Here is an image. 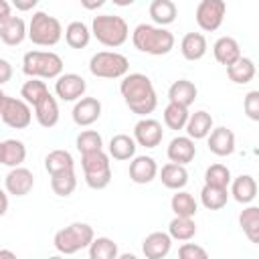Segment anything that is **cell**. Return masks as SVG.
I'll return each mask as SVG.
<instances>
[{
	"mask_svg": "<svg viewBox=\"0 0 259 259\" xmlns=\"http://www.w3.org/2000/svg\"><path fill=\"white\" fill-rule=\"evenodd\" d=\"M121 95L127 103V107L138 113V115H146V113H152L156 103H158V97H156V91H154V85L152 81L142 75V73H130L123 81H121Z\"/></svg>",
	"mask_w": 259,
	"mask_h": 259,
	"instance_id": "cell-1",
	"label": "cell"
},
{
	"mask_svg": "<svg viewBox=\"0 0 259 259\" xmlns=\"http://www.w3.org/2000/svg\"><path fill=\"white\" fill-rule=\"evenodd\" d=\"M134 45L142 53L166 55L174 47V36L166 28H158L152 24H138L134 30Z\"/></svg>",
	"mask_w": 259,
	"mask_h": 259,
	"instance_id": "cell-2",
	"label": "cell"
},
{
	"mask_svg": "<svg viewBox=\"0 0 259 259\" xmlns=\"http://www.w3.org/2000/svg\"><path fill=\"white\" fill-rule=\"evenodd\" d=\"M81 166L85 170V182L89 188L99 190L111 182L109 158L103 150H93V152L81 154Z\"/></svg>",
	"mask_w": 259,
	"mask_h": 259,
	"instance_id": "cell-3",
	"label": "cell"
},
{
	"mask_svg": "<svg viewBox=\"0 0 259 259\" xmlns=\"http://www.w3.org/2000/svg\"><path fill=\"white\" fill-rule=\"evenodd\" d=\"M93 34L105 47H119L127 38V22L115 14H101L93 18Z\"/></svg>",
	"mask_w": 259,
	"mask_h": 259,
	"instance_id": "cell-4",
	"label": "cell"
},
{
	"mask_svg": "<svg viewBox=\"0 0 259 259\" xmlns=\"http://www.w3.org/2000/svg\"><path fill=\"white\" fill-rule=\"evenodd\" d=\"M91 241H93V229L87 223H73V225L57 231L53 243H55V249L59 253L71 255V253L85 249Z\"/></svg>",
	"mask_w": 259,
	"mask_h": 259,
	"instance_id": "cell-5",
	"label": "cell"
},
{
	"mask_svg": "<svg viewBox=\"0 0 259 259\" xmlns=\"http://www.w3.org/2000/svg\"><path fill=\"white\" fill-rule=\"evenodd\" d=\"M22 71L30 77H57L63 71V61L55 53L45 51H30L24 55Z\"/></svg>",
	"mask_w": 259,
	"mask_h": 259,
	"instance_id": "cell-6",
	"label": "cell"
},
{
	"mask_svg": "<svg viewBox=\"0 0 259 259\" xmlns=\"http://www.w3.org/2000/svg\"><path fill=\"white\" fill-rule=\"evenodd\" d=\"M61 22L55 18V16H49L47 12H36L30 20V26H28V36L34 45H40V47H51V45H57L59 38H61Z\"/></svg>",
	"mask_w": 259,
	"mask_h": 259,
	"instance_id": "cell-7",
	"label": "cell"
},
{
	"mask_svg": "<svg viewBox=\"0 0 259 259\" xmlns=\"http://www.w3.org/2000/svg\"><path fill=\"white\" fill-rule=\"evenodd\" d=\"M130 69V61L127 57L119 55V53H109V51H101L95 53L89 61V71L95 77H105V79H115L125 75Z\"/></svg>",
	"mask_w": 259,
	"mask_h": 259,
	"instance_id": "cell-8",
	"label": "cell"
},
{
	"mask_svg": "<svg viewBox=\"0 0 259 259\" xmlns=\"http://www.w3.org/2000/svg\"><path fill=\"white\" fill-rule=\"evenodd\" d=\"M0 117L6 125H10L14 130H24L30 123V107L26 101L6 95L4 105L0 109Z\"/></svg>",
	"mask_w": 259,
	"mask_h": 259,
	"instance_id": "cell-9",
	"label": "cell"
},
{
	"mask_svg": "<svg viewBox=\"0 0 259 259\" xmlns=\"http://www.w3.org/2000/svg\"><path fill=\"white\" fill-rule=\"evenodd\" d=\"M225 0H200L196 6V22L202 30H217L225 18Z\"/></svg>",
	"mask_w": 259,
	"mask_h": 259,
	"instance_id": "cell-10",
	"label": "cell"
},
{
	"mask_svg": "<svg viewBox=\"0 0 259 259\" xmlns=\"http://www.w3.org/2000/svg\"><path fill=\"white\" fill-rule=\"evenodd\" d=\"M87 83L81 75L77 73H65L57 79V85H55V91L57 95L63 99V101H73V99H79L85 91Z\"/></svg>",
	"mask_w": 259,
	"mask_h": 259,
	"instance_id": "cell-11",
	"label": "cell"
},
{
	"mask_svg": "<svg viewBox=\"0 0 259 259\" xmlns=\"http://www.w3.org/2000/svg\"><path fill=\"white\" fill-rule=\"evenodd\" d=\"M32 186H34V176H32V172H30L28 168H18V166H14V168L8 172V176H6V190H8L10 194H14V196H24V194H28V192L32 190Z\"/></svg>",
	"mask_w": 259,
	"mask_h": 259,
	"instance_id": "cell-12",
	"label": "cell"
},
{
	"mask_svg": "<svg viewBox=\"0 0 259 259\" xmlns=\"http://www.w3.org/2000/svg\"><path fill=\"white\" fill-rule=\"evenodd\" d=\"M136 132V140L140 146L144 148H156L162 142V125L156 119H140L134 127Z\"/></svg>",
	"mask_w": 259,
	"mask_h": 259,
	"instance_id": "cell-13",
	"label": "cell"
},
{
	"mask_svg": "<svg viewBox=\"0 0 259 259\" xmlns=\"http://www.w3.org/2000/svg\"><path fill=\"white\" fill-rule=\"evenodd\" d=\"M101 115V103L95 97H83L73 107V121L77 125H91Z\"/></svg>",
	"mask_w": 259,
	"mask_h": 259,
	"instance_id": "cell-14",
	"label": "cell"
},
{
	"mask_svg": "<svg viewBox=\"0 0 259 259\" xmlns=\"http://www.w3.org/2000/svg\"><path fill=\"white\" fill-rule=\"evenodd\" d=\"M170 243H172V237L168 233H162V231H156V233H150L146 239H144V255L148 259H162L168 255L170 251Z\"/></svg>",
	"mask_w": 259,
	"mask_h": 259,
	"instance_id": "cell-15",
	"label": "cell"
},
{
	"mask_svg": "<svg viewBox=\"0 0 259 259\" xmlns=\"http://www.w3.org/2000/svg\"><path fill=\"white\" fill-rule=\"evenodd\" d=\"M158 172V166L154 162V158L150 156H138L134 158V162L130 164V178L138 184H148L154 180Z\"/></svg>",
	"mask_w": 259,
	"mask_h": 259,
	"instance_id": "cell-16",
	"label": "cell"
},
{
	"mask_svg": "<svg viewBox=\"0 0 259 259\" xmlns=\"http://www.w3.org/2000/svg\"><path fill=\"white\" fill-rule=\"evenodd\" d=\"M208 150L217 156H229L235 150V134L229 127H217L210 132Z\"/></svg>",
	"mask_w": 259,
	"mask_h": 259,
	"instance_id": "cell-17",
	"label": "cell"
},
{
	"mask_svg": "<svg viewBox=\"0 0 259 259\" xmlns=\"http://www.w3.org/2000/svg\"><path fill=\"white\" fill-rule=\"evenodd\" d=\"M196 154V146L190 138L186 136H178L170 142L168 146V158L176 164H188Z\"/></svg>",
	"mask_w": 259,
	"mask_h": 259,
	"instance_id": "cell-18",
	"label": "cell"
},
{
	"mask_svg": "<svg viewBox=\"0 0 259 259\" xmlns=\"http://www.w3.org/2000/svg\"><path fill=\"white\" fill-rule=\"evenodd\" d=\"M24 34H26V26H24V20L18 16H8L0 24V38H2V42L10 45V47L22 42Z\"/></svg>",
	"mask_w": 259,
	"mask_h": 259,
	"instance_id": "cell-19",
	"label": "cell"
},
{
	"mask_svg": "<svg viewBox=\"0 0 259 259\" xmlns=\"http://www.w3.org/2000/svg\"><path fill=\"white\" fill-rule=\"evenodd\" d=\"M34 111H36V119L42 127H53L57 121H59V105L55 101V97L51 93H47L36 105H34Z\"/></svg>",
	"mask_w": 259,
	"mask_h": 259,
	"instance_id": "cell-20",
	"label": "cell"
},
{
	"mask_svg": "<svg viewBox=\"0 0 259 259\" xmlns=\"http://www.w3.org/2000/svg\"><path fill=\"white\" fill-rule=\"evenodd\" d=\"M214 59L221 63V65H231L235 59L241 57V49H239V42L233 38V36H221L214 47Z\"/></svg>",
	"mask_w": 259,
	"mask_h": 259,
	"instance_id": "cell-21",
	"label": "cell"
},
{
	"mask_svg": "<svg viewBox=\"0 0 259 259\" xmlns=\"http://www.w3.org/2000/svg\"><path fill=\"white\" fill-rule=\"evenodd\" d=\"M168 97H170V101L188 107V105L196 99V87H194V83L188 81V79H178V81H174V83L170 85Z\"/></svg>",
	"mask_w": 259,
	"mask_h": 259,
	"instance_id": "cell-22",
	"label": "cell"
},
{
	"mask_svg": "<svg viewBox=\"0 0 259 259\" xmlns=\"http://www.w3.org/2000/svg\"><path fill=\"white\" fill-rule=\"evenodd\" d=\"M227 75L235 83H249L255 77V65H253L251 59L239 57L231 65H227Z\"/></svg>",
	"mask_w": 259,
	"mask_h": 259,
	"instance_id": "cell-23",
	"label": "cell"
},
{
	"mask_svg": "<svg viewBox=\"0 0 259 259\" xmlns=\"http://www.w3.org/2000/svg\"><path fill=\"white\" fill-rule=\"evenodd\" d=\"M160 180H162V184L166 188H182L188 182V172H186V168L182 164L170 162V164L162 166Z\"/></svg>",
	"mask_w": 259,
	"mask_h": 259,
	"instance_id": "cell-24",
	"label": "cell"
},
{
	"mask_svg": "<svg viewBox=\"0 0 259 259\" xmlns=\"http://www.w3.org/2000/svg\"><path fill=\"white\" fill-rule=\"evenodd\" d=\"M77 186V178H75V170L67 168V170H59L55 174H51V188L55 194L59 196H69Z\"/></svg>",
	"mask_w": 259,
	"mask_h": 259,
	"instance_id": "cell-25",
	"label": "cell"
},
{
	"mask_svg": "<svg viewBox=\"0 0 259 259\" xmlns=\"http://www.w3.org/2000/svg\"><path fill=\"white\" fill-rule=\"evenodd\" d=\"M212 127V117L210 113L206 111H196L192 115H188V121H186V132H188V138H194V140H200L204 138Z\"/></svg>",
	"mask_w": 259,
	"mask_h": 259,
	"instance_id": "cell-26",
	"label": "cell"
},
{
	"mask_svg": "<svg viewBox=\"0 0 259 259\" xmlns=\"http://www.w3.org/2000/svg\"><path fill=\"white\" fill-rule=\"evenodd\" d=\"M257 194V182L253 176L249 174H241L239 178H235L233 182V196L237 202H251Z\"/></svg>",
	"mask_w": 259,
	"mask_h": 259,
	"instance_id": "cell-27",
	"label": "cell"
},
{
	"mask_svg": "<svg viewBox=\"0 0 259 259\" xmlns=\"http://www.w3.org/2000/svg\"><path fill=\"white\" fill-rule=\"evenodd\" d=\"M206 53V38L200 32H188L182 38V55L188 61H196Z\"/></svg>",
	"mask_w": 259,
	"mask_h": 259,
	"instance_id": "cell-28",
	"label": "cell"
},
{
	"mask_svg": "<svg viewBox=\"0 0 259 259\" xmlns=\"http://www.w3.org/2000/svg\"><path fill=\"white\" fill-rule=\"evenodd\" d=\"M26 158V148L20 140H6L2 142V164L6 166H20Z\"/></svg>",
	"mask_w": 259,
	"mask_h": 259,
	"instance_id": "cell-29",
	"label": "cell"
},
{
	"mask_svg": "<svg viewBox=\"0 0 259 259\" xmlns=\"http://www.w3.org/2000/svg\"><path fill=\"white\" fill-rule=\"evenodd\" d=\"M136 152V142L127 134H117L109 142V154L115 160H130Z\"/></svg>",
	"mask_w": 259,
	"mask_h": 259,
	"instance_id": "cell-30",
	"label": "cell"
},
{
	"mask_svg": "<svg viewBox=\"0 0 259 259\" xmlns=\"http://www.w3.org/2000/svg\"><path fill=\"white\" fill-rule=\"evenodd\" d=\"M176 4L172 0H152L150 4V16L158 24H170L176 18Z\"/></svg>",
	"mask_w": 259,
	"mask_h": 259,
	"instance_id": "cell-31",
	"label": "cell"
},
{
	"mask_svg": "<svg viewBox=\"0 0 259 259\" xmlns=\"http://www.w3.org/2000/svg\"><path fill=\"white\" fill-rule=\"evenodd\" d=\"M227 188L223 186H212V184H204L202 192H200V198H202V204L208 208V210H219L227 204Z\"/></svg>",
	"mask_w": 259,
	"mask_h": 259,
	"instance_id": "cell-32",
	"label": "cell"
},
{
	"mask_svg": "<svg viewBox=\"0 0 259 259\" xmlns=\"http://www.w3.org/2000/svg\"><path fill=\"white\" fill-rule=\"evenodd\" d=\"M239 223L243 227V233L249 237L251 243H259V208L257 206H249L241 212Z\"/></svg>",
	"mask_w": 259,
	"mask_h": 259,
	"instance_id": "cell-33",
	"label": "cell"
},
{
	"mask_svg": "<svg viewBox=\"0 0 259 259\" xmlns=\"http://www.w3.org/2000/svg\"><path fill=\"white\" fill-rule=\"evenodd\" d=\"M168 231H170L168 233L170 237H174L178 241H188L196 235V225H194L192 217H178L176 214V219H172Z\"/></svg>",
	"mask_w": 259,
	"mask_h": 259,
	"instance_id": "cell-34",
	"label": "cell"
},
{
	"mask_svg": "<svg viewBox=\"0 0 259 259\" xmlns=\"http://www.w3.org/2000/svg\"><path fill=\"white\" fill-rule=\"evenodd\" d=\"M89 257L91 259H115L117 245L107 237H97L89 243Z\"/></svg>",
	"mask_w": 259,
	"mask_h": 259,
	"instance_id": "cell-35",
	"label": "cell"
},
{
	"mask_svg": "<svg viewBox=\"0 0 259 259\" xmlns=\"http://www.w3.org/2000/svg\"><path fill=\"white\" fill-rule=\"evenodd\" d=\"M164 121L170 130H182L188 121V107L170 101L168 107L164 109Z\"/></svg>",
	"mask_w": 259,
	"mask_h": 259,
	"instance_id": "cell-36",
	"label": "cell"
},
{
	"mask_svg": "<svg viewBox=\"0 0 259 259\" xmlns=\"http://www.w3.org/2000/svg\"><path fill=\"white\" fill-rule=\"evenodd\" d=\"M65 38H67V45H69V47H73V49H83V47H87V42H89V28H87L83 22L75 20V22H71V24L67 26Z\"/></svg>",
	"mask_w": 259,
	"mask_h": 259,
	"instance_id": "cell-37",
	"label": "cell"
},
{
	"mask_svg": "<svg viewBox=\"0 0 259 259\" xmlns=\"http://www.w3.org/2000/svg\"><path fill=\"white\" fill-rule=\"evenodd\" d=\"M45 166H47V172H49V174H55V172H59V170L73 168V156H71L67 150H53V152L47 154Z\"/></svg>",
	"mask_w": 259,
	"mask_h": 259,
	"instance_id": "cell-38",
	"label": "cell"
},
{
	"mask_svg": "<svg viewBox=\"0 0 259 259\" xmlns=\"http://www.w3.org/2000/svg\"><path fill=\"white\" fill-rule=\"evenodd\" d=\"M49 93V89H47V85L42 83V81H38V79H30V81H26L24 85H22V89H20V95L24 97V101L26 103H30V105H36L45 95Z\"/></svg>",
	"mask_w": 259,
	"mask_h": 259,
	"instance_id": "cell-39",
	"label": "cell"
},
{
	"mask_svg": "<svg viewBox=\"0 0 259 259\" xmlns=\"http://www.w3.org/2000/svg\"><path fill=\"white\" fill-rule=\"evenodd\" d=\"M170 204L178 217H194L196 214V202H194L192 194H188V192H176L172 196Z\"/></svg>",
	"mask_w": 259,
	"mask_h": 259,
	"instance_id": "cell-40",
	"label": "cell"
},
{
	"mask_svg": "<svg viewBox=\"0 0 259 259\" xmlns=\"http://www.w3.org/2000/svg\"><path fill=\"white\" fill-rule=\"evenodd\" d=\"M204 180H206V184L227 188V184H229V180H231V172H229V168L223 166V164H212V166L206 168Z\"/></svg>",
	"mask_w": 259,
	"mask_h": 259,
	"instance_id": "cell-41",
	"label": "cell"
},
{
	"mask_svg": "<svg viewBox=\"0 0 259 259\" xmlns=\"http://www.w3.org/2000/svg\"><path fill=\"white\" fill-rule=\"evenodd\" d=\"M103 142H101V136L93 130H85L77 136V150L81 154H87V152H93V150H101Z\"/></svg>",
	"mask_w": 259,
	"mask_h": 259,
	"instance_id": "cell-42",
	"label": "cell"
},
{
	"mask_svg": "<svg viewBox=\"0 0 259 259\" xmlns=\"http://www.w3.org/2000/svg\"><path fill=\"white\" fill-rule=\"evenodd\" d=\"M245 113L253 119V121H259V91H249L245 95Z\"/></svg>",
	"mask_w": 259,
	"mask_h": 259,
	"instance_id": "cell-43",
	"label": "cell"
},
{
	"mask_svg": "<svg viewBox=\"0 0 259 259\" xmlns=\"http://www.w3.org/2000/svg\"><path fill=\"white\" fill-rule=\"evenodd\" d=\"M178 255L180 259H206V251L194 243H184L178 249Z\"/></svg>",
	"mask_w": 259,
	"mask_h": 259,
	"instance_id": "cell-44",
	"label": "cell"
},
{
	"mask_svg": "<svg viewBox=\"0 0 259 259\" xmlns=\"http://www.w3.org/2000/svg\"><path fill=\"white\" fill-rule=\"evenodd\" d=\"M10 77H12V67H10V63H8L6 59H0V85L6 83V81H10Z\"/></svg>",
	"mask_w": 259,
	"mask_h": 259,
	"instance_id": "cell-45",
	"label": "cell"
},
{
	"mask_svg": "<svg viewBox=\"0 0 259 259\" xmlns=\"http://www.w3.org/2000/svg\"><path fill=\"white\" fill-rule=\"evenodd\" d=\"M36 2H38V0H12V4H14L18 10H22V12H26V10L34 8V6H36Z\"/></svg>",
	"mask_w": 259,
	"mask_h": 259,
	"instance_id": "cell-46",
	"label": "cell"
},
{
	"mask_svg": "<svg viewBox=\"0 0 259 259\" xmlns=\"http://www.w3.org/2000/svg\"><path fill=\"white\" fill-rule=\"evenodd\" d=\"M10 16V4L6 0H0V24Z\"/></svg>",
	"mask_w": 259,
	"mask_h": 259,
	"instance_id": "cell-47",
	"label": "cell"
},
{
	"mask_svg": "<svg viewBox=\"0 0 259 259\" xmlns=\"http://www.w3.org/2000/svg\"><path fill=\"white\" fill-rule=\"evenodd\" d=\"M103 2L105 0H81L83 8H87V10H97L99 6H103Z\"/></svg>",
	"mask_w": 259,
	"mask_h": 259,
	"instance_id": "cell-48",
	"label": "cell"
},
{
	"mask_svg": "<svg viewBox=\"0 0 259 259\" xmlns=\"http://www.w3.org/2000/svg\"><path fill=\"white\" fill-rule=\"evenodd\" d=\"M6 210H8V196H6L4 190L0 188V217H2Z\"/></svg>",
	"mask_w": 259,
	"mask_h": 259,
	"instance_id": "cell-49",
	"label": "cell"
},
{
	"mask_svg": "<svg viewBox=\"0 0 259 259\" xmlns=\"http://www.w3.org/2000/svg\"><path fill=\"white\" fill-rule=\"evenodd\" d=\"M0 259H16V255L12 251H0Z\"/></svg>",
	"mask_w": 259,
	"mask_h": 259,
	"instance_id": "cell-50",
	"label": "cell"
},
{
	"mask_svg": "<svg viewBox=\"0 0 259 259\" xmlns=\"http://www.w3.org/2000/svg\"><path fill=\"white\" fill-rule=\"evenodd\" d=\"M134 0H113V4H117V6H130Z\"/></svg>",
	"mask_w": 259,
	"mask_h": 259,
	"instance_id": "cell-51",
	"label": "cell"
},
{
	"mask_svg": "<svg viewBox=\"0 0 259 259\" xmlns=\"http://www.w3.org/2000/svg\"><path fill=\"white\" fill-rule=\"evenodd\" d=\"M4 99H6V95H4V91L0 89V109H2V105H4Z\"/></svg>",
	"mask_w": 259,
	"mask_h": 259,
	"instance_id": "cell-52",
	"label": "cell"
},
{
	"mask_svg": "<svg viewBox=\"0 0 259 259\" xmlns=\"http://www.w3.org/2000/svg\"><path fill=\"white\" fill-rule=\"evenodd\" d=\"M0 162H2V142H0Z\"/></svg>",
	"mask_w": 259,
	"mask_h": 259,
	"instance_id": "cell-53",
	"label": "cell"
}]
</instances>
